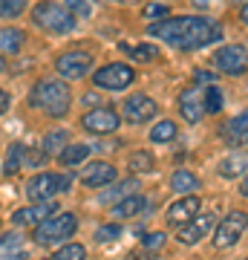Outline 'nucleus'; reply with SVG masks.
<instances>
[{"instance_id": "f257e3e1", "label": "nucleus", "mask_w": 248, "mask_h": 260, "mask_svg": "<svg viewBox=\"0 0 248 260\" xmlns=\"http://www.w3.org/2000/svg\"><path fill=\"white\" fill-rule=\"evenodd\" d=\"M147 35L179 52H196L211 44H220L225 38V29L220 20L205 18V15H176V18L153 20L147 26Z\"/></svg>"}, {"instance_id": "f03ea898", "label": "nucleus", "mask_w": 248, "mask_h": 260, "mask_svg": "<svg viewBox=\"0 0 248 260\" xmlns=\"http://www.w3.org/2000/svg\"><path fill=\"white\" fill-rule=\"evenodd\" d=\"M29 104L35 110H44L49 119H64L73 104V90L61 78H41L29 93Z\"/></svg>"}, {"instance_id": "7ed1b4c3", "label": "nucleus", "mask_w": 248, "mask_h": 260, "mask_svg": "<svg viewBox=\"0 0 248 260\" xmlns=\"http://www.w3.org/2000/svg\"><path fill=\"white\" fill-rule=\"evenodd\" d=\"M75 232H78V217L73 211H61V214H49L41 223H35V234L32 237H35L38 246H61Z\"/></svg>"}, {"instance_id": "20e7f679", "label": "nucleus", "mask_w": 248, "mask_h": 260, "mask_svg": "<svg viewBox=\"0 0 248 260\" xmlns=\"http://www.w3.org/2000/svg\"><path fill=\"white\" fill-rule=\"evenodd\" d=\"M32 23L44 32H52V35H69L75 26H78V18H75L69 6H61V3H35L32 9Z\"/></svg>"}, {"instance_id": "39448f33", "label": "nucleus", "mask_w": 248, "mask_h": 260, "mask_svg": "<svg viewBox=\"0 0 248 260\" xmlns=\"http://www.w3.org/2000/svg\"><path fill=\"white\" fill-rule=\"evenodd\" d=\"M248 232V211H239V208H234V211H228L225 217H222L220 223H217V229H214V249H234L239 240H242V234Z\"/></svg>"}, {"instance_id": "423d86ee", "label": "nucleus", "mask_w": 248, "mask_h": 260, "mask_svg": "<svg viewBox=\"0 0 248 260\" xmlns=\"http://www.w3.org/2000/svg\"><path fill=\"white\" fill-rule=\"evenodd\" d=\"M90 78H92L95 87L119 93V90H127L130 84L136 81V70L130 64H121V61H110V64H104L101 70L90 73Z\"/></svg>"}, {"instance_id": "0eeeda50", "label": "nucleus", "mask_w": 248, "mask_h": 260, "mask_svg": "<svg viewBox=\"0 0 248 260\" xmlns=\"http://www.w3.org/2000/svg\"><path fill=\"white\" fill-rule=\"evenodd\" d=\"M61 191H69V177L66 174H49V171H44V174H35L26 182V197L32 203H38V200H52Z\"/></svg>"}, {"instance_id": "6e6552de", "label": "nucleus", "mask_w": 248, "mask_h": 260, "mask_svg": "<svg viewBox=\"0 0 248 260\" xmlns=\"http://www.w3.org/2000/svg\"><path fill=\"white\" fill-rule=\"evenodd\" d=\"M92 64H95L92 49H69V52H64V55L55 58V70L61 73V78H73V81L90 75Z\"/></svg>"}, {"instance_id": "1a4fd4ad", "label": "nucleus", "mask_w": 248, "mask_h": 260, "mask_svg": "<svg viewBox=\"0 0 248 260\" xmlns=\"http://www.w3.org/2000/svg\"><path fill=\"white\" fill-rule=\"evenodd\" d=\"M214 67L222 75H245L248 73V49L242 44H225L214 52Z\"/></svg>"}, {"instance_id": "9d476101", "label": "nucleus", "mask_w": 248, "mask_h": 260, "mask_svg": "<svg viewBox=\"0 0 248 260\" xmlns=\"http://www.w3.org/2000/svg\"><path fill=\"white\" fill-rule=\"evenodd\" d=\"M217 225V217H214V211H196L188 220V223L176 225V240L182 243V246H196L199 240H205L208 234H211V229Z\"/></svg>"}, {"instance_id": "9b49d317", "label": "nucleus", "mask_w": 248, "mask_h": 260, "mask_svg": "<svg viewBox=\"0 0 248 260\" xmlns=\"http://www.w3.org/2000/svg\"><path fill=\"white\" fill-rule=\"evenodd\" d=\"M121 124V116L113 107L101 104V107H92V110L81 113V127L87 133H95V136H107V133H116Z\"/></svg>"}, {"instance_id": "f8f14e48", "label": "nucleus", "mask_w": 248, "mask_h": 260, "mask_svg": "<svg viewBox=\"0 0 248 260\" xmlns=\"http://www.w3.org/2000/svg\"><path fill=\"white\" fill-rule=\"evenodd\" d=\"M121 121H130V124H145V121L156 119L159 116V104L150 99L147 93H133L124 99L121 104Z\"/></svg>"}, {"instance_id": "ddd939ff", "label": "nucleus", "mask_w": 248, "mask_h": 260, "mask_svg": "<svg viewBox=\"0 0 248 260\" xmlns=\"http://www.w3.org/2000/svg\"><path fill=\"white\" fill-rule=\"evenodd\" d=\"M179 116L188 124H199L208 116V110H205V95L199 90V84L196 87H185L182 93H179Z\"/></svg>"}, {"instance_id": "4468645a", "label": "nucleus", "mask_w": 248, "mask_h": 260, "mask_svg": "<svg viewBox=\"0 0 248 260\" xmlns=\"http://www.w3.org/2000/svg\"><path fill=\"white\" fill-rule=\"evenodd\" d=\"M116 177H119V171H116L113 162L95 159V162H90V165L81 171V185L84 188H107V185L116 182Z\"/></svg>"}, {"instance_id": "2eb2a0df", "label": "nucleus", "mask_w": 248, "mask_h": 260, "mask_svg": "<svg viewBox=\"0 0 248 260\" xmlns=\"http://www.w3.org/2000/svg\"><path fill=\"white\" fill-rule=\"evenodd\" d=\"M196 211H202V200L196 194H179V200H173V203L167 205V211H165V220L167 225H182L188 223Z\"/></svg>"}, {"instance_id": "dca6fc26", "label": "nucleus", "mask_w": 248, "mask_h": 260, "mask_svg": "<svg viewBox=\"0 0 248 260\" xmlns=\"http://www.w3.org/2000/svg\"><path fill=\"white\" fill-rule=\"evenodd\" d=\"M220 139L228 148H245L248 145V107L239 110L237 116H231L225 124L220 127Z\"/></svg>"}, {"instance_id": "f3484780", "label": "nucleus", "mask_w": 248, "mask_h": 260, "mask_svg": "<svg viewBox=\"0 0 248 260\" xmlns=\"http://www.w3.org/2000/svg\"><path fill=\"white\" fill-rule=\"evenodd\" d=\"M52 211H58L55 203H49V200H38V203L26 205V208H20V211L12 214V223L15 225H35L41 223L44 217H49Z\"/></svg>"}, {"instance_id": "a211bd4d", "label": "nucleus", "mask_w": 248, "mask_h": 260, "mask_svg": "<svg viewBox=\"0 0 248 260\" xmlns=\"http://www.w3.org/2000/svg\"><path fill=\"white\" fill-rule=\"evenodd\" d=\"M145 208H147V200L133 191V194L121 197L119 203L113 205V217H119V220H133V217H138Z\"/></svg>"}, {"instance_id": "6ab92c4d", "label": "nucleus", "mask_w": 248, "mask_h": 260, "mask_svg": "<svg viewBox=\"0 0 248 260\" xmlns=\"http://www.w3.org/2000/svg\"><path fill=\"white\" fill-rule=\"evenodd\" d=\"M217 171H220V177H225V179L245 177L248 174V153H239V150L237 153H228V156L217 165Z\"/></svg>"}, {"instance_id": "aec40b11", "label": "nucleus", "mask_w": 248, "mask_h": 260, "mask_svg": "<svg viewBox=\"0 0 248 260\" xmlns=\"http://www.w3.org/2000/svg\"><path fill=\"white\" fill-rule=\"evenodd\" d=\"M23 41L26 35L18 26H3L0 29V55H18L23 49Z\"/></svg>"}, {"instance_id": "412c9836", "label": "nucleus", "mask_w": 248, "mask_h": 260, "mask_svg": "<svg viewBox=\"0 0 248 260\" xmlns=\"http://www.w3.org/2000/svg\"><path fill=\"white\" fill-rule=\"evenodd\" d=\"M196 188H202V179L191 174V171H173V177H170V191L173 194H196Z\"/></svg>"}, {"instance_id": "4be33fe9", "label": "nucleus", "mask_w": 248, "mask_h": 260, "mask_svg": "<svg viewBox=\"0 0 248 260\" xmlns=\"http://www.w3.org/2000/svg\"><path fill=\"white\" fill-rule=\"evenodd\" d=\"M176 136H179V127H176L173 119H159L153 127H150V136L147 139L153 142V145H170V142H176Z\"/></svg>"}, {"instance_id": "5701e85b", "label": "nucleus", "mask_w": 248, "mask_h": 260, "mask_svg": "<svg viewBox=\"0 0 248 260\" xmlns=\"http://www.w3.org/2000/svg\"><path fill=\"white\" fill-rule=\"evenodd\" d=\"M87 156H90V145H87V142H66V148L58 153L61 165H66V168L84 165V159Z\"/></svg>"}, {"instance_id": "b1692460", "label": "nucleus", "mask_w": 248, "mask_h": 260, "mask_svg": "<svg viewBox=\"0 0 248 260\" xmlns=\"http://www.w3.org/2000/svg\"><path fill=\"white\" fill-rule=\"evenodd\" d=\"M66 142H69V133H66V130H52V133H46L44 136L41 150H44L46 156H58V153L66 148Z\"/></svg>"}, {"instance_id": "393cba45", "label": "nucleus", "mask_w": 248, "mask_h": 260, "mask_svg": "<svg viewBox=\"0 0 248 260\" xmlns=\"http://www.w3.org/2000/svg\"><path fill=\"white\" fill-rule=\"evenodd\" d=\"M23 153H26V148H23L20 142L9 145V150H6V162H3V174H6V177L18 174L20 168H23Z\"/></svg>"}, {"instance_id": "a878e982", "label": "nucleus", "mask_w": 248, "mask_h": 260, "mask_svg": "<svg viewBox=\"0 0 248 260\" xmlns=\"http://www.w3.org/2000/svg\"><path fill=\"white\" fill-rule=\"evenodd\" d=\"M127 165L133 174H145V171H153L156 168V159H153V153L150 150H133L127 159Z\"/></svg>"}, {"instance_id": "bb28decb", "label": "nucleus", "mask_w": 248, "mask_h": 260, "mask_svg": "<svg viewBox=\"0 0 248 260\" xmlns=\"http://www.w3.org/2000/svg\"><path fill=\"white\" fill-rule=\"evenodd\" d=\"M55 260H84L87 257V246H81V243H61L55 249V254H52Z\"/></svg>"}, {"instance_id": "cd10ccee", "label": "nucleus", "mask_w": 248, "mask_h": 260, "mask_svg": "<svg viewBox=\"0 0 248 260\" xmlns=\"http://www.w3.org/2000/svg\"><path fill=\"white\" fill-rule=\"evenodd\" d=\"M121 52H124V55H130L133 61H153V58H156V47H147V44H138V47L121 44Z\"/></svg>"}, {"instance_id": "c85d7f7f", "label": "nucleus", "mask_w": 248, "mask_h": 260, "mask_svg": "<svg viewBox=\"0 0 248 260\" xmlns=\"http://www.w3.org/2000/svg\"><path fill=\"white\" fill-rule=\"evenodd\" d=\"M138 188V179H124V182H121V185H116L113 188V191H104L101 197H98V203H113V197H127V194H133V191H136Z\"/></svg>"}, {"instance_id": "c756f323", "label": "nucleus", "mask_w": 248, "mask_h": 260, "mask_svg": "<svg viewBox=\"0 0 248 260\" xmlns=\"http://www.w3.org/2000/svg\"><path fill=\"white\" fill-rule=\"evenodd\" d=\"M26 12V0H0V18H20Z\"/></svg>"}, {"instance_id": "7c9ffc66", "label": "nucleus", "mask_w": 248, "mask_h": 260, "mask_svg": "<svg viewBox=\"0 0 248 260\" xmlns=\"http://www.w3.org/2000/svg\"><path fill=\"white\" fill-rule=\"evenodd\" d=\"M205 95V110L208 113H222V104H225V99H222V93L217 90V87H208V90H202Z\"/></svg>"}, {"instance_id": "2f4dec72", "label": "nucleus", "mask_w": 248, "mask_h": 260, "mask_svg": "<svg viewBox=\"0 0 248 260\" xmlns=\"http://www.w3.org/2000/svg\"><path fill=\"white\" fill-rule=\"evenodd\" d=\"M119 234H121L119 223H107V225H98V229H95V240L98 243H113V240H119Z\"/></svg>"}, {"instance_id": "473e14b6", "label": "nucleus", "mask_w": 248, "mask_h": 260, "mask_svg": "<svg viewBox=\"0 0 248 260\" xmlns=\"http://www.w3.org/2000/svg\"><path fill=\"white\" fill-rule=\"evenodd\" d=\"M20 249V234H6V237H3V240H0V257H3V254H6V251H18Z\"/></svg>"}, {"instance_id": "72a5a7b5", "label": "nucleus", "mask_w": 248, "mask_h": 260, "mask_svg": "<svg viewBox=\"0 0 248 260\" xmlns=\"http://www.w3.org/2000/svg\"><path fill=\"white\" fill-rule=\"evenodd\" d=\"M162 243H165V234L162 232H150L141 237V249H162Z\"/></svg>"}, {"instance_id": "f704fd0d", "label": "nucleus", "mask_w": 248, "mask_h": 260, "mask_svg": "<svg viewBox=\"0 0 248 260\" xmlns=\"http://www.w3.org/2000/svg\"><path fill=\"white\" fill-rule=\"evenodd\" d=\"M66 6H69V12H73L75 18H78V15H84V18H87V15L92 12L90 0H66Z\"/></svg>"}, {"instance_id": "c9c22d12", "label": "nucleus", "mask_w": 248, "mask_h": 260, "mask_svg": "<svg viewBox=\"0 0 248 260\" xmlns=\"http://www.w3.org/2000/svg\"><path fill=\"white\" fill-rule=\"evenodd\" d=\"M145 15L147 18H153V20H159V18H167V9L162 6V3H153V6H147L145 9Z\"/></svg>"}, {"instance_id": "e433bc0d", "label": "nucleus", "mask_w": 248, "mask_h": 260, "mask_svg": "<svg viewBox=\"0 0 248 260\" xmlns=\"http://www.w3.org/2000/svg\"><path fill=\"white\" fill-rule=\"evenodd\" d=\"M217 75L214 73H205V70H193V84H214Z\"/></svg>"}, {"instance_id": "4c0bfd02", "label": "nucleus", "mask_w": 248, "mask_h": 260, "mask_svg": "<svg viewBox=\"0 0 248 260\" xmlns=\"http://www.w3.org/2000/svg\"><path fill=\"white\" fill-rule=\"evenodd\" d=\"M6 107H9V95H6L3 87H0V113H6Z\"/></svg>"}, {"instance_id": "58836bf2", "label": "nucleus", "mask_w": 248, "mask_h": 260, "mask_svg": "<svg viewBox=\"0 0 248 260\" xmlns=\"http://www.w3.org/2000/svg\"><path fill=\"white\" fill-rule=\"evenodd\" d=\"M239 20H242V23L248 26V0L242 3V9H239Z\"/></svg>"}, {"instance_id": "ea45409f", "label": "nucleus", "mask_w": 248, "mask_h": 260, "mask_svg": "<svg viewBox=\"0 0 248 260\" xmlns=\"http://www.w3.org/2000/svg\"><path fill=\"white\" fill-rule=\"evenodd\" d=\"M239 191H242V197H248V174L242 177V185H239Z\"/></svg>"}, {"instance_id": "a19ab883", "label": "nucleus", "mask_w": 248, "mask_h": 260, "mask_svg": "<svg viewBox=\"0 0 248 260\" xmlns=\"http://www.w3.org/2000/svg\"><path fill=\"white\" fill-rule=\"evenodd\" d=\"M6 70H9V64H6V58H3V55H0V75H3V73H6Z\"/></svg>"}, {"instance_id": "79ce46f5", "label": "nucleus", "mask_w": 248, "mask_h": 260, "mask_svg": "<svg viewBox=\"0 0 248 260\" xmlns=\"http://www.w3.org/2000/svg\"><path fill=\"white\" fill-rule=\"evenodd\" d=\"M116 3H138V0H116Z\"/></svg>"}, {"instance_id": "37998d69", "label": "nucleus", "mask_w": 248, "mask_h": 260, "mask_svg": "<svg viewBox=\"0 0 248 260\" xmlns=\"http://www.w3.org/2000/svg\"><path fill=\"white\" fill-rule=\"evenodd\" d=\"M191 3H196V6H199V3H202V6H205V3H208V0H191Z\"/></svg>"}]
</instances>
